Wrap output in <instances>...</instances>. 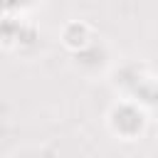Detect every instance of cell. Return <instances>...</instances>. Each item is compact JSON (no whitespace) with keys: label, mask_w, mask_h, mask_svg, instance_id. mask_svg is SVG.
<instances>
[{"label":"cell","mask_w":158,"mask_h":158,"mask_svg":"<svg viewBox=\"0 0 158 158\" xmlns=\"http://www.w3.org/2000/svg\"><path fill=\"white\" fill-rule=\"evenodd\" d=\"M62 42L69 49H81L89 44V27L84 22H69L62 32Z\"/></svg>","instance_id":"6da1fadb"}]
</instances>
